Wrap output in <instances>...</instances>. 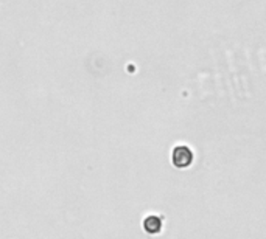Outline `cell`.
<instances>
[{"label": "cell", "mask_w": 266, "mask_h": 239, "mask_svg": "<svg viewBox=\"0 0 266 239\" xmlns=\"http://www.w3.org/2000/svg\"><path fill=\"white\" fill-rule=\"evenodd\" d=\"M172 160H173V165L176 168H182V169L188 168L191 163H193V151L186 145L176 146L173 149Z\"/></svg>", "instance_id": "cell-1"}, {"label": "cell", "mask_w": 266, "mask_h": 239, "mask_svg": "<svg viewBox=\"0 0 266 239\" xmlns=\"http://www.w3.org/2000/svg\"><path fill=\"white\" fill-rule=\"evenodd\" d=\"M142 225H143V230L146 231V233L157 235V233H160L162 225H164V218H162V216H157V214H150L143 219Z\"/></svg>", "instance_id": "cell-2"}]
</instances>
